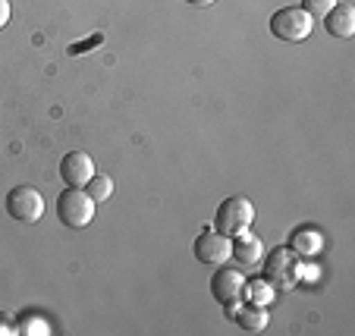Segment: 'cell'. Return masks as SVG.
<instances>
[{"mask_svg": "<svg viewBox=\"0 0 355 336\" xmlns=\"http://www.w3.org/2000/svg\"><path fill=\"white\" fill-rule=\"evenodd\" d=\"M94 208H98V202L88 195L85 188L67 186L60 195H57V217H60V223L69 229L88 227V223L94 220Z\"/></svg>", "mask_w": 355, "mask_h": 336, "instance_id": "1", "label": "cell"}, {"mask_svg": "<svg viewBox=\"0 0 355 336\" xmlns=\"http://www.w3.org/2000/svg\"><path fill=\"white\" fill-rule=\"evenodd\" d=\"M252 223H255V204L248 202L245 195L223 198L217 214H214V229L223 236H230V239L245 233V229H252Z\"/></svg>", "mask_w": 355, "mask_h": 336, "instance_id": "2", "label": "cell"}, {"mask_svg": "<svg viewBox=\"0 0 355 336\" xmlns=\"http://www.w3.org/2000/svg\"><path fill=\"white\" fill-rule=\"evenodd\" d=\"M311 28H315V19L302 7H283L270 16V35L280 41H289V44L305 41L311 35Z\"/></svg>", "mask_w": 355, "mask_h": 336, "instance_id": "3", "label": "cell"}, {"mask_svg": "<svg viewBox=\"0 0 355 336\" xmlns=\"http://www.w3.org/2000/svg\"><path fill=\"white\" fill-rule=\"evenodd\" d=\"M7 214L19 223H38L44 217V198L35 186H16L7 192Z\"/></svg>", "mask_w": 355, "mask_h": 336, "instance_id": "4", "label": "cell"}, {"mask_svg": "<svg viewBox=\"0 0 355 336\" xmlns=\"http://www.w3.org/2000/svg\"><path fill=\"white\" fill-rule=\"evenodd\" d=\"M264 280L270 286H280V290H289L299 280V255L293 249H274L268 258H264Z\"/></svg>", "mask_w": 355, "mask_h": 336, "instance_id": "5", "label": "cell"}, {"mask_svg": "<svg viewBox=\"0 0 355 336\" xmlns=\"http://www.w3.org/2000/svg\"><path fill=\"white\" fill-rule=\"evenodd\" d=\"M242 290H245V274L217 264V274L211 276V296H214V302H220L223 308H236L242 302Z\"/></svg>", "mask_w": 355, "mask_h": 336, "instance_id": "6", "label": "cell"}, {"mask_svg": "<svg viewBox=\"0 0 355 336\" xmlns=\"http://www.w3.org/2000/svg\"><path fill=\"white\" fill-rule=\"evenodd\" d=\"M192 251L201 264H214V267L217 264H227L230 261V236L217 233V229H205V233H198Z\"/></svg>", "mask_w": 355, "mask_h": 336, "instance_id": "7", "label": "cell"}, {"mask_svg": "<svg viewBox=\"0 0 355 336\" xmlns=\"http://www.w3.org/2000/svg\"><path fill=\"white\" fill-rule=\"evenodd\" d=\"M94 176V161L85 154V151H69V154H63L60 161V179L67 182V186H76L82 188L88 179Z\"/></svg>", "mask_w": 355, "mask_h": 336, "instance_id": "8", "label": "cell"}, {"mask_svg": "<svg viewBox=\"0 0 355 336\" xmlns=\"http://www.w3.org/2000/svg\"><path fill=\"white\" fill-rule=\"evenodd\" d=\"M230 258H236V261L245 264V267H255V264L264 258L261 239H258L252 229H245V233L233 236V239H230Z\"/></svg>", "mask_w": 355, "mask_h": 336, "instance_id": "9", "label": "cell"}, {"mask_svg": "<svg viewBox=\"0 0 355 336\" xmlns=\"http://www.w3.org/2000/svg\"><path fill=\"white\" fill-rule=\"evenodd\" d=\"M321 22L334 38H352L355 35V7L352 3H340V0H336L334 10H330Z\"/></svg>", "mask_w": 355, "mask_h": 336, "instance_id": "10", "label": "cell"}, {"mask_svg": "<svg viewBox=\"0 0 355 336\" xmlns=\"http://www.w3.org/2000/svg\"><path fill=\"white\" fill-rule=\"evenodd\" d=\"M227 317H233L236 327L248 330V333H258V330L268 327V308H258V305H236V308H223Z\"/></svg>", "mask_w": 355, "mask_h": 336, "instance_id": "11", "label": "cell"}, {"mask_svg": "<svg viewBox=\"0 0 355 336\" xmlns=\"http://www.w3.org/2000/svg\"><path fill=\"white\" fill-rule=\"evenodd\" d=\"M274 286H270L268 280H245V290H242V299H245L248 305H258V308H268L270 302H274Z\"/></svg>", "mask_w": 355, "mask_h": 336, "instance_id": "12", "label": "cell"}, {"mask_svg": "<svg viewBox=\"0 0 355 336\" xmlns=\"http://www.w3.org/2000/svg\"><path fill=\"white\" fill-rule=\"evenodd\" d=\"M289 249L295 255H315V251H321V233L311 227H299L293 233V239H289Z\"/></svg>", "mask_w": 355, "mask_h": 336, "instance_id": "13", "label": "cell"}, {"mask_svg": "<svg viewBox=\"0 0 355 336\" xmlns=\"http://www.w3.org/2000/svg\"><path fill=\"white\" fill-rule=\"evenodd\" d=\"M82 188H85V192L94 198V202H107V198L114 195V179H110L107 173H94Z\"/></svg>", "mask_w": 355, "mask_h": 336, "instance_id": "14", "label": "cell"}, {"mask_svg": "<svg viewBox=\"0 0 355 336\" xmlns=\"http://www.w3.org/2000/svg\"><path fill=\"white\" fill-rule=\"evenodd\" d=\"M16 333H26V336H28V333L51 336V324H47L41 315H28V311H26V315L19 317V324H16Z\"/></svg>", "mask_w": 355, "mask_h": 336, "instance_id": "15", "label": "cell"}, {"mask_svg": "<svg viewBox=\"0 0 355 336\" xmlns=\"http://www.w3.org/2000/svg\"><path fill=\"white\" fill-rule=\"evenodd\" d=\"M336 0H302V10L311 16V19H324V16L334 10Z\"/></svg>", "mask_w": 355, "mask_h": 336, "instance_id": "16", "label": "cell"}, {"mask_svg": "<svg viewBox=\"0 0 355 336\" xmlns=\"http://www.w3.org/2000/svg\"><path fill=\"white\" fill-rule=\"evenodd\" d=\"M101 41H104V35H92V38H88V41H82V44H69V57L88 54V47H98Z\"/></svg>", "mask_w": 355, "mask_h": 336, "instance_id": "17", "label": "cell"}, {"mask_svg": "<svg viewBox=\"0 0 355 336\" xmlns=\"http://www.w3.org/2000/svg\"><path fill=\"white\" fill-rule=\"evenodd\" d=\"M16 333V324H13V317L10 315H3L0 311V336H13Z\"/></svg>", "mask_w": 355, "mask_h": 336, "instance_id": "18", "label": "cell"}, {"mask_svg": "<svg viewBox=\"0 0 355 336\" xmlns=\"http://www.w3.org/2000/svg\"><path fill=\"white\" fill-rule=\"evenodd\" d=\"M10 22V0H0V28Z\"/></svg>", "mask_w": 355, "mask_h": 336, "instance_id": "19", "label": "cell"}, {"mask_svg": "<svg viewBox=\"0 0 355 336\" xmlns=\"http://www.w3.org/2000/svg\"><path fill=\"white\" fill-rule=\"evenodd\" d=\"M186 3H192V7H211V3H217V0H186Z\"/></svg>", "mask_w": 355, "mask_h": 336, "instance_id": "20", "label": "cell"}]
</instances>
